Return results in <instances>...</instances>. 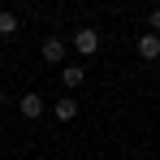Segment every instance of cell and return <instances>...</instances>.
<instances>
[{
	"mask_svg": "<svg viewBox=\"0 0 160 160\" xmlns=\"http://www.w3.org/2000/svg\"><path fill=\"white\" fill-rule=\"evenodd\" d=\"M52 112H56V121H74V117H78V100H74V95H61L52 104Z\"/></svg>",
	"mask_w": 160,
	"mask_h": 160,
	"instance_id": "5b68a950",
	"label": "cell"
},
{
	"mask_svg": "<svg viewBox=\"0 0 160 160\" xmlns=\"http://www.w3.org/2000/svg\"><path fill=\"white\" fill-rule=\"evenodd\" d=\"M147 26H152V30H160V9H152V13H147Z\"/></svg>",
	"mask_w": 160,
	"mask_h": 160,
	"instance_id": "ba28073f",
	"label": "cell"
},
{
	"mask_svg": "<svg viewBox=\"0 0 160 160\" xmlns=\"http://www.w3.org/2000/svg\"><path fill=\"white\" fill-rule=\"evenodd\" d=\"M9 35H18V13L0 9V39H9Z\"/></svg>",
	"mask_w": 160,
	"mask_h": 160,
	"instance_id": "52a82bcc",
	"label": "cell"
},
{
	"mask_svg": "<svg viewBox=\"0 0 160 160\" xmlns=\"http://www.w3.org/2000/svg\"><path fill=\"white\" fill-rule=\"evenodd\" d=\"M39 56H43L48 65H61V61H65V39H56V35H48V39L39 43Z\"/></svg>",
	"mask_w": 160,
	"mask_h": 160,
	"instance_id": "7a4b0ae2",
	"label": "cell"
},
{
	"mask_svg": "<svg viewBox=\"0 0 160 160\" xmlns=\"http://www.w3.org/2000/svg\"><path fill=\"white\" fill-rule=\"evenodd\" d=\"M0 52H4V39H0Z\"/></svg>",
	"mask_w": 160,
	"mask_h": 160,
	"instance_id": "30bf717a",
	"label": "cell"
},
{
	"mask_svg": "<svg viewBox=\"0 0 160 160\" xmlns=\"http://www.w3.org/2000/svg\"><path fill=\"white\" fill-rule=\"evenodd\" d=\"M82 78H87V69H82L78 61H74V65H65V69H61V82H65V91H74V87H82Z\"/></svg>",
	"mask_w": 160,
	"mask_h": 160,
	"instance_id": "8992f818",
	"label": "cell"
},
{
	"mask_svg": "<svg viewBox=\"0 0 160 160\" xmlns=\"http://www.w3.org/2000/svg\"><path fill=\"white\" fill-rule=\"evenodd\" d=\"M134 48H138V61H147V65H152V61H160V35H138V43H134Z\"/></svg>",
	"mask_w": 160,
	"mask_h": 160,
	"instance_id": "3957f363",
	"label": "cell"
},
{
	"mask_svg": "<svg viewBox=\"0 0 160 160\" xmlns=\"http://www.w3.org/2000/svg\"><path fill=\"white\" fill-rule=\"evenodd\" d=\"M74 52H78V56H95V52H100V30L82 26L78 35H74Z\"/></svg>",
	"mask_w": 160,
	"mask_h": 160,
	"instance_id": "6da1fadb",
	"label": "cell"
},
{
	"mask_svg": "<svg viewBox=\"0 0 160 160\" xmlns=\"http://www.w3.org/2000/svg\"><path fill=\"white\" fill-rule=\"evenodd\" d=\"M18 112L30 117V121H35V117H43V95H39V91H26V95L18 100Z\"/></svg>",
	"mask_w": 160,
	"mask_h": 160,
	"instance_id": "277c9868",
	"label": "cell"
},
{
	"mask_svg": "<svg viewBox=\"0 0 160 160\" xmlns=\"http://www.w3.org/2000/svg\"><path fill=\"white\" fill-rule=\"evenodd\" d=\"M4 104H9V95H4V91H0V108H4Z\"/></svg>",
	"mask_w": 160,
	"mask_h": 160,
	"instance_id": "9c48e42d",
	"label": "cell"
}]
</instances>
